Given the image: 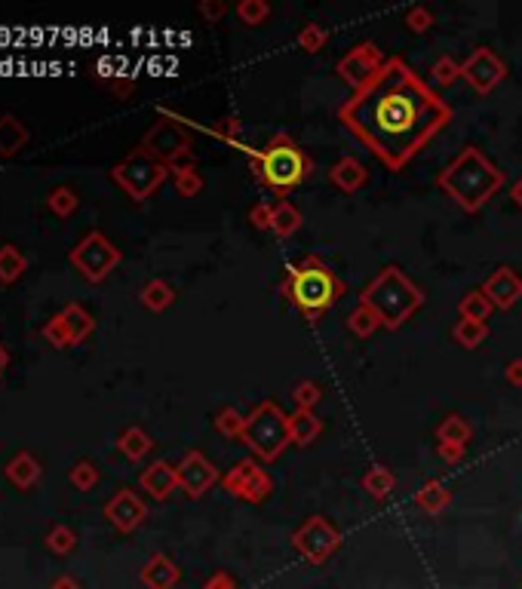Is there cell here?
Wrapping results in <instances>:
<instances>
[{"label": "cell", "mask_w": 522, "mask_h": 589, "mask_svg": "<svg viewBox=\"0 0 522 589\" xmlns=\"http://www.w3.org/2000/svg\"><path fill=\"white\" fill-rule=\"evenodd\" d=\"M243 154L252 160L255 182H259L264 191L277 193V197H283V200H286V193L302 188L313 172L311 157L298 148V141L292 139L289 132H277L261 150L243 148Z\"/></svg>", "instance_id": "4"}, {"label": "cell", "mask_w": 522, "mask_h": 589, "mask_svg": "<svg viewBox=\"0 0 522 589\" xmlns=\"http://www.w3.org/2000/svg\"><path fill=\"white\" fill-rule=\"evenodd\" d=\"M449 504H452V491H449V485L442 479H427L421 485V491L415 494V507L427 516H440Z\"/></svg>", "instance_id": "23"}, {"label": "cell", "mask_w": 522, "mask_h": 589, "mask_svg": "<svg viewBox=\"0 0 522 589\" xmlns=\"http://www.w3.org/2000/svg\"><path fill=\"white\" fill-rule=\"evenodd\" d=\"M452 117V105L399 55H390L384 68L338 107L341 126L390 172L409 166Z\"/></svg>", "instance_id": "1"}, {"label": "cell", "mask_w": 522, "mask_h": 589, "mask_svg": "<svg viewBox=\"0 0 522 589\" xmlns=\"http://www.w3.org/2000/svg\"><path fill=\"white\" fill-rule=\"evenodd\" d=\"M452 337H455L458 347L476 350L479 344L489 337V326H485V322H474V320H458L455 329H452Z\"/></svg>", "instance_id": "33"}, {"label": "cell", "mask_w": 522, "mask_h": 589, "mask_svg": "<svg viewBox=\"0 0 522 589\" xmlns=\"http://www.w3.org/2000/svg\"><path fill=\"white\" fill-rule=\"evenodd\" d=\"M431 77L436 86H452L455 81H461V62H455L452 55H440L431 68Z\"/></svg>", "instance_id": "39"}, {"label": "cell", "mask_w": 522, "mask_h": 589, "mask_svg": "<svg viewBox=\"0 0 522 589\" xmlns=\"http://www.w3.org/2000/svg\"><path fill=\"white\" fill-rule=\"evenodd\" d=\"M347 292V286L335 277L323 258L307 255L298 264H286V277L280 283V294L304 316V322H320L332 311V304Z\"/></svg>", "instance_id": "3"}, {"label": "cell", "mask_w": 522, "mask_h": 589, "mask_svg": "<svg viewBox=\"0 0 522 589\" xmlns=\"http://www.w3.org/2000/svg\"><path fill=\"white\" fill-rule=\"evenodd\" d=\"M92 332H96V320H92V313L83 304H77V301L74 304H65L56 316H49L44 322V329H40L44 341L56 350L77 347V344L87 341Z\"/></svg>", "instance_id": "11"}, {"label": "cell", "mask_w": 522, "mask_h": 589, "mask_svg": "<svg viewBox=\"0 0 522 589\" xmlns=\"http://www.w3.org/2000/svg\"><path fill=\"white\" fill-rule=\"evenodd\" d=\"M31 141V132L16 114H0V157L10 160V157L22 154L25 145Z\"/></svg>", "instance_id": "22"}, {"label": "cell", "mask_w": 522, "mask_h": 589, "mask_svg": "<svg viewBox=\"0 0 522 589\" xmlns=\"http://www.w3.org/2000/svg\"><path fill=\"white\" fill-rule=\"evenodd\" d=\"M492 301L485 298L483 289H470L467 294H461V301H458V313H461V320H474V322H485L492 316Z\"/></svg>", "instance_id": "31"}, {"label": "cell", "mask_w": 522, "mask_h": 589, "mask_svg": "<svg viewBox=\"0 0 522 589\" xmlns=\"http://www.w3.org/2000/svg\"><path fill=\"white\" fill-rule=\"evenodd\" d=\"M53 589H77V580H71V577H59L53 584Z\"/></svg>", "instance_id": "51"}, {"label": "cell", "mask_w": 522, "mask_h": 589, "mask_svg": "<svg viewBox=\"0 0 522 589\" xmlns=\"http://www.w3.org/2000/svg\"><path fill=\"white\" fill-rule=\"evenodd\" d=\"M504 77H507V64L492 47H476L461 62V81L474 92H479V96L495 92V86L504 83Z\"/></svg>", "instance_id": "13"}, {"label": "cell", "mask_w": 522, "mask_h": 589, "mask_svg": "<svg viewBox=\"0 0 522 589\" xmlns=\"http://www.w3.org/2000/svg\"><path fill=\"white\" fill-rule=\"evenodd\" d=\"M178 580H182V571H178V565L169 556H163V552H154L145 562V568H141V584L148 589H173Z\"/></svg>", "instance_id": "20"}, {"label": "cell", "mask_w": 522, "mask_h": 589, "mask_svg": "<svg viewBox=\"0 0 522 589\" xmlns=\"http://www.w3.org/2000/svg\"><path fill=\"white\" fill-rule=\"evenodd\" d=\"M145 516H148L145 500H141L133 488H120L108 504H105V519H108L117 531H124V534H130V531L139 528L141 522H145Z\"/></svg>", "instance_id": "17"}, {"label": "cell", "mask_w": 522, "mask_h": 589, "mask_svg": "<svg viewBox=\"0 0 522 589\" xmlns=\"http://www.w3.org/2000/svg\"><path fill=\"white\" fill-rule=\"evenodd\" d=\"M406 28L415 34H427L433 28V13L427 10V6H412L409 13H406Z\"/></svg>", "instance_id": "44"}, {"label": "cell", "mask_w": 522, "mask_h": 589, "mask_svg": "<svg viewBox=\"0 0 522 589\" xmlns=\"http://www.w3.org/2000/svg\"><path fill=\"white\" fill-rule=\"evenodd\" d=\"M470 436H474V427H470L461 414H449V418H442L440 427H436V442L464 445V448H467Z\"/></svg>", "instance_id": "30"}, {"label": "cell", "mask_w": 522, "mask_h": 589, "mask_svg": "<svg viewBox=\"0 0 522 589\" xmlns=\"http://www.w3.org/2000/svg\"><path fill=\"white\" fill-rule=\"evenodd\" d=\"M326 43H329V31L323 25H317V21H307L302 31H298V47H302L304 53H311V55L320 53Z\"/></svg>", "instance_id": "38"}, {"label": "cell", "mask_w": 522, "mask_h": 589, "mask_svg": "<svg viewBox=\"0 0 522 589\" xmlns=\"http://www.w3.org/2000/svg\"><path fill=\"white\" fill-rule=\"evenodd\" d=\"M479 289H483L485 298L492 301L495 311H510V307H517L519 298H522V277L510 268V264H501V268H495L489 277H485V283L479 286Z\"/></svg>", "instance_id": "16"}, {"label": "cell", "mask_w": 522, "mask_h": 589, "mask_svg": "<svg viewBox=\"0 0 522 589\" xmlns=\"http://www.w3.org/2000/svg\"><path fill=\"white\" fill-rule=\"evenodd\" d=\"M28 270V258L13 243H0V286H16Z\"/></svg>", "instance_id": "27"}, {"label": "cell", "mask_w": 522, "mask_h": 589, "mask_svg": "<svg viewBox=\"0 0 522 589\" xmlns=\"http://www.w3.org/2000/svg\"><path fill=\"white\" fill-rule=\"evenodd\" d=\"M347 332L350 335H356V337H372L378 332V329H384L381 326V320H378V313L372 311V307H366V304H356L354 311L347 313Z\"/></svg>", "instance_id": "32"}, {"label": "cell", "mask_w": 522, "mask_h": 589, "mask_svg": "<svg viewBox=\"0 0 522 589\" xmlns=\"http://www.w3.org/2000/svg\"><path fill=\"white\" fill-rule=\"evenodd\" d=\"M216 433L225 436V440H240L243 436V427H246V414H240L234 405H225L221 412L216 414Z\"/></svg>", "instance_id": "35"}, {"label": "cell", "mask_w": 522, "mask_h": 589, "mask_svg": "<svg viewBox=\"0 0 522 589\" xmlns=\"http://www.w3.org/2000/svg\"><path fill=\"white\" fill-rule=\"evenodd\" d=\"M197 13L210 21V25H216V21H221L227 16V4L225 0H203V4L197 6Z\"/></svg>", "instance_id": "46"}, {"label": "cell", "mask_w": 522, "mask_h": 589, "mask_svg": "<svg viewBox=\"0 0 522 589\" xmlns=\"http://www.w3.org/2000/svg\"><path fill=\"white\" fill-rule=\"evenodd\" d=\"M77 206H81V197H77V191L68 188V184H59V188H53L47 193V209L53 215H59V218L74 215Z\"/></svg>", "instance_id": "34"}, {"label": "cell", "mask_w": 522, "mask_h": 589, "mask_svg": "<svg viewBox=\"0 0 522 589\" xmlns=\"http://www.w3.org/2000/svg\"><path fill=\"white\" fill-rule=\"evenodd\" d=\"M329 182L345 193H356V191L366 188L369 169L363 166L356 157H341V160H335L332 166H329Z\"/></svg>", "instance_id": "19"}, {"label": "cell", "mask_w": 522, "mask_h": 589, "mask_svg": "<svg viewBox=\"0 0 522 589\" xmlns=\"http://www.w3.org/2000/svg\"><path fill=\"white\" fill-rule=\"evenodd\" d=\"M360 304L372 307V311L378 313V320H381V326L397 332L403 322H409L412 316L421 311L424 292H421L397 264H388V268L378 270V274L372 277V283L360 292Z\"/></svg>", "instance_id": "5"}, {"label": "cell", "mask_w": 522, "mask_h": 589, "mask_svg": "<svg viewBox=\"0 0 522 589\" xmlns=\"http://www.w3.org/2000/svg\"><path fill=\"white\" fill-rule=\"evenodd\" d=\"M139 301L151 313H163V311H169V307L175 304V289L167 283V279H151V283L141 286Z\"/></svg>", "instance_id": "28"}, {"label": "cell", "mask_w": 522, "mask_h": 589, "mask_svg": "<svg viewBox=\"0 0 522 589\" xmlns=\"http://www.w3.org/2000/svg\"><path fill=\"white\" fill-rule=\"evenodd\" d=\"M141 148H145L151 157H157L160 163L173 166V163L191 157V132L182 126V120H178L175 114L160 111V120L145 132Z\"/></svg>", "instance_id": "10"}, {"label": "cell", "mask_w": 522, "mask_h": 589, "mask_svg": "<svg viewBox=\"0 0 522 589\" xmlns=\"http://www.w3.org/2000/svg\"><path fill=\"white\" fill-rule=\"evenodd\" d=\"M510 197H513V203H517L519 209H522V178H519V182H517V184H513V188H510Z\"/></svg>", "instance_id": "50"}, {"label": "cell", "mask_w": 522, "mask_h": 589, "mask_svg": "<svg viewBox=\"0 0 522 589\" xmlns=\"http://www.w3.org/2000/svg\"><path fill=\"white\" fill-rule=\"evenodd\" d=\"M320 399H323V390H320V384H313V380H298V384L292 387V402H295V408H302V412H313V408L320 405Z\"/></svg>", "instance_id": "37"}, {"label": "cell", "mask_w": 522, "mask_h": 589, "mask_svg": "<svg viewBox=\"0 0 522 589\" xmlns=\"http://www.w3.org/2000/svg\"><path fill=\"white\" fill-rule=\"evenodd\" d=\"M68 261L74 264V270L87 279V283L96 286V283H102V279L111 277V270L124 261V252H120L102 231H90L68 252Z\"/></svg>", "instance_id": "8"}, {"label": "cell", "mask_w": 522, "mask_h": 589, "mask_svg": "<svg viewBox=\"0 0 522 589\" xmlns=\"http://www.w3.org/2000/svg\"><path fill=\"white\" fill-rule=\"evenodd\" d=\"M6 365H10V350H6L4 344H0V375H4Z\"/></svg>", "instance_id": "52"}, {"label": "cell", "mask_w": 522, "mask_h": 589, "mask_svg": "<svg viewBox=\"0 0 522 589\" xmlns=\"http://www.w3.org/2000/svg\"><path fill=\"white\" fill-rule=\"evenodd\" d=\"M169 178V166L157 157L148 154L145 148H133L117 166L111 169V182L117 184L133 203H145L151 193Z\"/></svg>", "instance_id": "7"}, {"label": "cell", "mask_w": 522, "mask_h": 589, "mask_svg": "<svg viewBox=\"0 0 522 589\" xmlns=\"http://www.w3.org/2000/svg\"><path fill=\"white\" fill-rule=\"evenodd\" d=\"M393 488H397V479H393V473L381 464L369 466L366 476H363V491H366L372 500H378V504L390 498Z\"/></svg>", "instance_id": "29"}, {"label": "cell", "mask_w": 522, "mask_h": 589, "mask_svg": "<svg viewBox=\"0 0 522 589\" xmlns=\"http://www.w3.org/2000/svg\"><path fill=\"white\" fill-rule=\"evenodd\" d=\"M292 547L307 565H326L341 547V531L326 516H307L302 525L292 531Z\"/></svg>", "instance_id": "9"}, {"label": "cell", "mask_w": 522, "mask_h": 589, "mask_svg": "<svg viewBox=\"0 0 522 589\" xmlns=\"http://www.w3.org/2000/svg\"><path fill=\"white\" fill-rule=\"evenodd\" d=\"M221 485H225L227 494H234L237 500H246L252 507L264 504L270 498V491H274V482H270V476L264 473V466H259L255 457H243V461L234 464L225 473Z\"/></svg>", "instance_id": "12"}, {"label": "cell", "mask_w": 522, "mask_h": 589, "mask_svg": "<svg viewBox=\"0 0 522 589\" xmlns=\"http://www.w3.org/2000/svg\"><path fill=\"white\" fill-rule=\"evenodd\" d=\"M203 589H237V580H234L231 574H225V571H216L203 584Z\"/></svg>", "instance_id": "47"}, {"label": "cell", "mask_w": 522, "mask_h": 589, "mask_svg": "<svg viewBox=\"0 0 522 589\" xmlns=\"http://www.w3.org/2000/svg\"><path fill=\"white\" fill-rule=\"evenodd\" d=\"M173 182H175V191L182 193V197H197V193L203 191V175H200L197 166L173 172Z\"/></svg>", "instance_id": "40"}, {"label": "cell", "mask_w": 522, "mask_h": 589, "mask_svg": "<svg viewBox=\"0 0 522 589\" xmlns=\"http://www.w3.org/2000/svg\"><path fill=\"white\" fill-rule=\"evenodd\" d=\"M237 16L243 25H261L270 16V4H264V0H240Z\"/></svg>", "instance_id": "41"}, {"label": "cell", "mask_w": 522, "mask_h": 589, "mask_svg": "<svg viewBox=\"0 0 522 589\" xmlns=\"http://www.w3.org/2000/svg\"><path fill=\"white\" fill-rule=\"evenodd\" d=\"M47 547L53 552H71L77 547V534L68 525H53L47 534Z\"/></svg>", "instance_id": "42"}, {"label": "cell", "mask_w": 522, "mask_h": 589, "mask_svg": "<svg viewBox=\"0 0 522 589\" xmlns=\"http://www.w3.org/2000/svg\"><path fill=\"white\" fill-rule=\"evenodd\" d=\"M216 139H225L227 145H234V148H240L243 150V145H240V132H243V124L237 117H225V120H218V126H212L210 129Z\"/></svg>", "instance_id": "43"}, {"label": "cell", "mask_w": 522, "mask_h": 589, "mask_svg": "<svg viewBox=\"0 0 522 589\" xmlns=\"http://www.w3.org/2000/svg\"><path fill=\"white\" fill-rule=\"evenodd\" d=\"M384 53L381 49L375 47V43H356L354 49H350L347 55H341L338 59V64H335V74L341 77V81H345L350 90H363V86H366L372 77L378 74V71L384 68Z\"/></svg>", "instance_id": "14"}, {"label": "cell", "mask_w": 522, "mask_h": 589, "mask_svg": "<svg viewBox=\"0 0 522 589\" xmlns=\"http://www.w3.org/2000/svg\"><path fill=\"white\" fill-rule=\"evenodd\" d=\"M240 442L255 455V461L274 464L277 457L289 448V414L280 408L277 399H261L252 412L246 414Z\"/></svg>", "instance_id": "6"}, {"label": "cell", "mask_w": 522, "mask_h": 589, "mask_svg": "<svg viewBox=\"0 0 522 589\" xmlns=\"http://www.w3.org/2000/svg\"><path fill=\"white\" fill-rule=\"evenodd\" d=\"M323 433V421L317 418L313 412H302V408H295V412L289 414V442L298 445V448H307L317 436Z\"/></svg>", "instance_id": "24"}, {"label": "cell", "mask_w": 522, "mask_h": 589, "mask_svg": "<svg viewBox=\"0 0 522 589\" xmlns=\"http://www.w3.org/2000/svg\"><path fill=\"white\" fill-rule=\"evenodd\" d=\"M436 451H440V457H442V461H446V464H458V461H461V457H464V445L440 442V448H436Z\"/></svg>", "instance_id": "48"}, {"label": "cell", "mask_w": 522, "mask_h": 589, "mask_svg": "<svg viewBox=\"0 0 522 589\" xmlns=\"http://www.w3.org/2000/svg\"><path fill=\"white\" fill-rule=\"evenodd\" d=\"M504 378L510 387H522V359H510V363H507Z\"/></svg>", "instance_id": "49"}, {"label": "cell", "mask_w": 522, "mask_h": 589, "mask_svg": "<svg viewBox=\"0 0 522 589\" xmlns=\"http://www.w3.org/2000/svg\"><path fill=\"white\" fill-rule=\"evenodd\" d=\"M4 473H6V479L19 488V491H28V488H34L40 482L44 466H40V461L31 455V451H19V455L4 466Z\"/></svg>", "instance_id": "21"}, {"label": "cell", "mask_w": 522, "mask_h": 589, "mask_svg": "<svg viewBox=\"0 0 522 589\" xmlns=\"http://www.w3.org/2000/svg\"><path fill=\"white\" fill-rule=\"evenodd\" d=\"M249 221H252L255 231H270V225H274V206L270 203H255L252 209H249Z\"/></svg>", "instance_id": "45"}, {"label": "cell", "mask_w": 522, "mask_h": 589, "mask_svg": "<svg viewBox=\"0 0 522 589\" xmlns=\"http://www.w3.org/2000/svg\"><path fill=\"white\" fill-rule=\"evenodd\" d=\"M139 488L148 491L154 500H169V494L178 488V466L169 461H154L151 466H145L139 476Z\"/></svg>", "instance_id": "18"}, {"label": "cell", "mask_w": 522, "mask_h": 589, "mask_svg": "<svg viewBox=\"0 0 522 589\" xmlns=\"http://www.w3.org/2000/svg\"><path fill=\"white\" fill-rule=\"evenodd\" d=\"M117 448H120V455H124L126 461H135V464H139L141 457L151 455L154 440H151V436H148L141 427H126L124 433L117 436Z\"/></svg>", "instance_id": "26"}, {"label": "cell", "mask_w": 522, "mask_h": 589, "mask_svg": "<svg viewBox=\"0 0 522 589\" xmlns=\"http://www.w3.org/2000/svg\"><path fill=\"white\" fill-rule=\"evenodd\" d=\"M98 479H102V473H98V466L92 461H77L68 473V482L74 485L77 491H92V488L98 485Z\"/></svg>", "instance_id": "36"}, {"label": "cell", "mask_w": 522, "mask_h": 589, "mask_svg": "<svg viewBox=\"0 0 522 589\" xmlns=\"http://www.w3.org/2000/svg\"><path fill=\"white\" fill-rule=\"evenodd\" d=\"M507 175L479 148H464L461 154L436 175V188L446 191L464 212H479L495 193L504 188Z\"/></svg>", "instance_id": "2"}, {"label": "cell", "mask_w": 522, "mask_h": 589, "mask_svg": "<svg viewBox=\"0 0 522 589\" xmlns=\"http://www.w3.org/2000/svg\"><path fill=\"white\" fill-rule=\"evenodd\" d=\"M304 225V215L298 206H292L289 200H280V203L274 206V225H270V231H274L277 240H289V236H295L302 231Z\"/></svg>", "instance_id": "25"}, {"label": "cell", "mask_w": 522, "mask_h": 589, "mask_svg": "<svg viewBox=\"0 0 522 589\" xmlns=\"http://www.w3.org/2000/svg\"><path fill=\"white\" fill-rule=\"evenodd\" d=\"M175 466H178V488H182V491L188 494L191 500L203 498V494L221 479L218 476V466L212 464L210 457L203 455V451H197V448L184 451V457Z\"/></svg>", "instance_id": "15"}]
</instances>
